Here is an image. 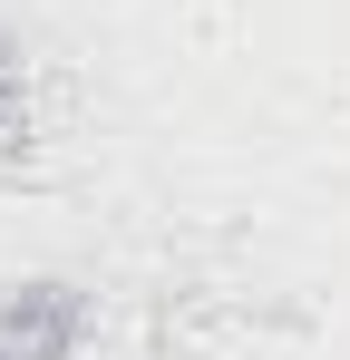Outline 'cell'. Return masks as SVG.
Instances as JSON below:
<instances>
[{
    "mask_svg": "<svg viewBox=\"0 0 350 360\" xmlns=\"http://www.w3.org/2000/svg\"><path fill=\"white\" fill-rule=\"evenodd\" d=\"M88 341V292L30 273V283H0V360H78Z\"/></svg>",
    "mask_w": 350,
    "mask_h": 360,
    "instance_id": "6da1fadb",
    "label": "cell"
},
{
    "mask_svg": "<svg viewBox=\"0 0 350 360\" xmlns=\"http://www.w3.org/2000/svg\"><path fill=\"white\" fill-rule=\"evenodd\" d=\"M39 156H49V68L20 39H0V185L39 176Z\"/></svg>",
    "mask_w": 350,
    "mask_h": 360,
    "instance_id": "7a4b0ae2",
    "label": "cell"
}]
</instances>
